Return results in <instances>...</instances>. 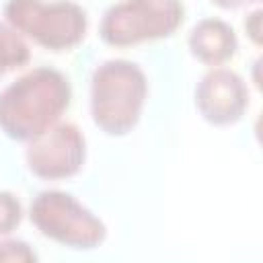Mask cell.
Here are the masks:
<instances>
[{
	"label": "cell",
	"mask_w": 263,
	"mask_h": 263,
	"mask_svg": "<svg viewBox=\"0 0 263 263\" xmlns=\"http://www.w3.org/2000/svg\"><path fill=\"white\" fill-rule=\"evenodd\" d=\"M148 99L144 70L115 58L99 64L90 76V115L95 125L113 138L127 136L140 121Z\"/></svg>",
	"instance_id": "cell-2"
},
{
	"label": "cell",
	"mask_w": 263,
	"mask_h": 263,
	"mask_svg": "<svg viewBox=\"0 0 263 263\" xmlns=\"http://www.w3.org/2000/svg\"><path fill=\"white\" fill-rule=\"evenodd\" d=\"M86 160V138L76 123L58 121L27 142V168L43 181H62L80 173Z\"/></svg>",
	"instance_id": "cell-6"
},
{
	"label": "cell",
	"mask_w": 263,
	"mask_h": 263,
	"mask_svg": "<svg viewBox=\"0 0 263 263\" xmlns=\"http://www.w3.org/2000/svg\"><path fill=\"white\" fill-rule=\"evenodd\" d=\"M72 103V84L55 68L39 66L0 92V132L16 142H31L53 127Z\"/></svg>",
	"instance_id": "cell-1"
},
{
	"label": "cell",
	"mask_w": 263,
	"mask_h": 263,
	"mask_svg": "<svg viewBox=\"0 0 263 263\" xmlns=\"http://www.w3.org/2000/svg\"><path fill=\"white\" fill-rule=\"evenodd\" d=\"M212 4H216L218 8H224V10H234V8H240L245 4H251V2H257V0H210Z\"/></svg>",
	"instance_id": "cell-13"
},
{
	"label": "cell",
	"mask_w": 263,
	"mask_h": 263,
	"mask_svg": "<svg viewBox=\"0 0 263 263\" xmlns=\"http://www.w3.org/2000/svg\"><path fill=\"white\" fill-rule=\"evenodd\" d=\"M187 47L197 62L216 68L236 55L238 37L230 23L216 16H208L191 27Z\"/></svg>",
	"instance_id": "cell-8"
},
{
	"label": "cell",
	"mask_w": 263,
	"mask_h": 263,
	"mask_svg": "<svg viewBox=\"0 0 263 263\" xmlns=\"http://www.w3.org/2000/svg\"><path fill=\"white\" fill-rule=\"evenodd\" d=\"M4 16L14 31L49 51L76 47L88 31L84 8L72 0H8Z\"/></svg>",
	"instance_id": "cell-3"
},
{
	"label": "cell",
	"mask_w": 263,
	"mask_h": 263,
	"mask_svg": "<svg viewBox=\"0 0 263 263\" xmlns=\"http://www.w3.org/2000/svg\"><path fill=\"white\" fill-rule=\"evenodd\" d=\"M37 253L18 238H4L0 240V261H18V263H31L37 261Z\"/></svg>",
	"instance_id": "cell-11"
},
{
	"label": "cell",
	"mask_w": 263,
	"mask_h": 263,
	"mask_svg": "<svg viewBox=\"0 0 263 263\" xmlns=\"http://www.w3.org/2000/svg\"><path fill=\"white\" fill-rule=\"evenodd\" d=\"M31 60V49L23 35L10 25L0 23V78L16 68L27 66Z\"/></svg>",
	"instance_id": "cell-9"
},
{
	"label": "cell",
	"mask_w": 263,
	"mask_h": 263,
	"mask_svg": "<svg viewBox=\"0 0 263 263\" xmlns=\"http://www.w3.org/2000/svg\"><path fill=\"white\" fill-rule=\"evenodd\" d=\"M183 18L181 0H121L105 10L99 37L111 47H132L171 37Z\"/></svg>",
	"instance_id": "cell-5"
},
{
	"label": "cell",
	"mask_w": 263,
	"mask_h": 263,
	"mask_svg": "<svg viewBox=\"0 0 263 263\" xmlns=\"http://www.w3.org/2000/svg\"><path fill=\"white\" fill-rule=\"evenodd\" d=\"M23 220V205L10 191H0V236H8Z\"/></svg>",
	"instance_id": "cell-10"
},
{
	"label": "cell",
	"mask_w": 263,
	"mask_h": 263,
	"mask_svg": "<svg viewBox=\"0 0 263 263\" xmlns=\"http://www.w3.org/2000/svg\"><path fill=\"white\" fill-rule=\"evenodd\" d=\"M261 10L257 8V10H253L247 18H245V31H247V35H249V39L257 45V47H261Z\"/></svg>",
	"instance_id": "cell-12"
},
{
	"label": "cell",
	"mask_w": 263,
	"mask_h": 263,
	"mask_svg": "<svg viewBox=\"0 0 263 263\" xmlns=\"http://www.w3.org/2000/svg\"><path fill=\"white\" fill-rule=\"evenodd\" d=\"M29 220L45 238L76 251L97 249L107 238L103 220L72 193L60 189L37 193L29 208Z\"/></svg>",
	"instance_id": "cell-4"
},
{
	"label": "cell",
	"mask_w": 263,
	"mask_h": 263,
	"mask_svg": "<svg viewBox=\"0 0 263 263\" xmlns=\"http://www.w3.org/2000/svg\"><path fill=\"white\" fill-rule=\"evenodd\" d=\"M195 107L199 115L216 127L234 125L249 109V86L245 78L228 68L208 70L195 86Z\"/></svg>",
	"instance_id": "cell-7"
}]
</instances>
